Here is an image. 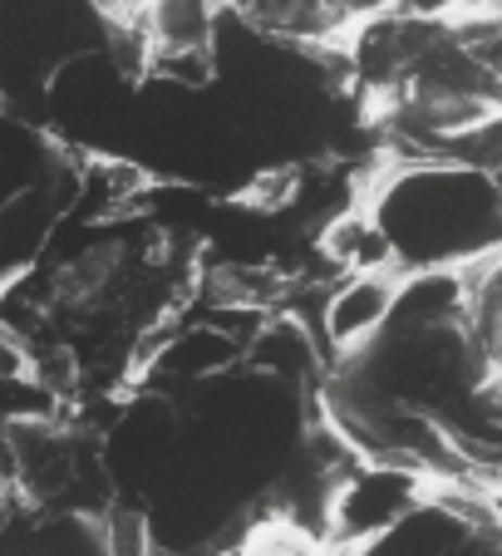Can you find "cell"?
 I'll list each match as a JSON object with an SVG mask.
<instances>
[{"label":"cell","instance_id":"obj_1","mask_svg":"<svg viewBox=\"0 0 502 556\" xmlns=\"http://www.w3.org/2000/svg\"><path fill=\"white\" fill-rule=\"evenodd\" d=\"M291 330L251 340L192 336L178 359L148 369L104 439V478L118 522L148 552L202 556L241 536L296 472L321 419V379Z\"/></svg>","mask_w":502,"mask_h":556},{"label":"cell","instance_id":"obj_2","mask_svg":"<svg viewBox=\"0 0 502 556\" xmlns=\"http://www.w3.org/2000/svg\"><path fill=\"white\" fill-rule=\"evenodd\" d=\"M360 231L389 276H459L502 252V182L488 163L418 157L375 182Z\"/></svg>","mask_w":502,"mask_h":556},{"label":"cell","instance_id":"obj_3","mask_svg":"<svg viewBox=\"0 0 502 556\" xmlns=\"http://www.w3.org/2000/svg\"><path fill=\"white\" fill-rule=\"evenodd\" d=\"M208 25L212 15L198 11V5H163V11H153V40L167 45V50H202Z\"/></svg>","mask_w":502,"mask_h":556},{"label":"cell","instance_id":"obj_4","mask_svg":"<svg viewBox=\"0 0 502 556\" xmlns=\"http://www.w3.org/2000/svg\"><path fill=\"white\" fill-rule=\"evenodd\" d=\"M237 556H325V552L315 546L311 532L281 522V527H262L256 536H247V546H241Z\"/></svg>","mask_w":502,"mask_h":556}]
</instances>
